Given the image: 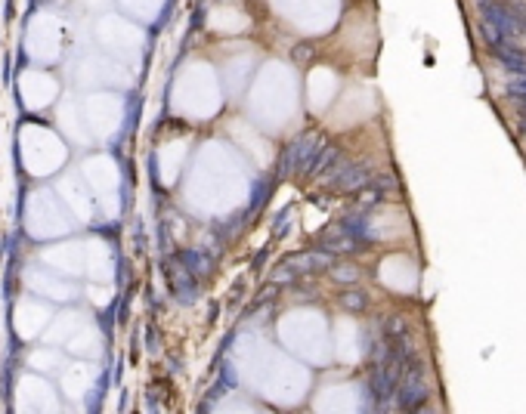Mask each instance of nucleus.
<instances>
[{
  "label": "nucleus",
  "mask_w": 526,
  "mask_h": 414,
  "mask_svg": "<svg viewBox=\"0 0 526 414\" xmlns=\"http://www.w3.org/2000/svg\"><path fill=\"white\" fill-rule=\"evenodd\" d=\"M425 399H427V371H425V362L415 355L406 365V371H402L400 390H396V408L415 411L425 405Z\"/></svg>",
  "instance_id": "f257e3e1"
},
{
  "label": "nucleus",
  "mask_w": 526,
  "mask_h": 414,
  "mask_svg": "<svg viewBox=\"0 0 526 414\" xmlns=\"http://www.w3.org/2000/svg\"><path fill=\"white\" fill-rule=\"evenodd\" d=\"M319 149H322V139L313 136V133H304L298 136L285 152H282V176H304L313 170V161H316Z\"/></svg>",
  "instance_id": "f03ea898"
},
{
  "label": "nucleus",
  "mask_w": 526,
  "mask_h": 414,
  "mask_svg": "<svg viewBox=\"0 0 526 414\" xmlns=\"http://www.w3.org/2000/svg\"><path fill=\"white\" fill-rule=\"evenodd\" d=\"M371 183V170H369V164H362V161H338L335 167L325 174V186L329 189H335V192H353V195H359L365 186Z\"/></svg>",
  "instance_id": "7ed1b4c3"
},
{
  "label": "nucleus",
  "mask_w": 526,
  "mask_h": 414,
  "mask_svg": "<svg viewBox=\"0 0 526 414\" xmlns=\"http://www.w3.org/2000/svg\"><path fill=\"white\" fill-rule=\"evenodd\" d=\"M477 10H480V19L489 22L492 28H498L502 34H508V37L520 34V22H517L511 3H502V0H477Z\"/></svg>",
  "instance_id": "20e7f679"
},
{
  "label": "nucleus",
  "mask_w": 526,
  "mask_h": 414,
  "mask_svg": "<svg viewBox=\"0 0 526 414\" xmlns=\"http://www.w3.org/2000/svg\"><path fill=\"white\" fill-rule=\"evenodd\" d=\"M288 263L298 269V276H316V272H325L335 266L331 263V251H304L288 257Z\"/></svg>",
  "instance_id": "39448f33"
},
{
  "label": "nucleus",
  "mask_w": 526,
  "mask_h": 414,
  "mask_svg": "<svg viewBox=\"0 0 526 414\" xmlns=\"http://www.w3.org/2000/svg\"><path fill=\"white\" fill-rule=\"evenodd\" d=\"M356 245H359V241L353 238V235L344 232L341 222H338L329 235H322V247H325V251H331V253H353V251H356Z\"/></svg>",
  "instance_id": "423d86ee"
},
{
  "label": "nucleus",
  "mask_w": 526,
  "mask_h": 414,
  "mask_svg": "<svg viewBox=\"0 0 526 414\" xmlns=\"http://www.w3.org/2000/svg\"><path fill=\"white\" fill-rule=\"evenodd\" d=\"M341 155H344L341 145H322V149H319V155H316V161H313V170H310V174H313V176H325L338 161H341Z\"/></svg>",
  "instance_id": "0eeeda50"
},
{
  "label": "nucleus",
  "mask_w": 526,
  "mask_h": 414,
  "mask_svg": "<svg viewBox=\"0 0 526 414\" xmlns=\"http://www.w3.org/2000/svg\"><path fill=\"white\" fill-rule=\"evenodd\" d=\"M341 307L347 309V312H365V309H369V294H362V291H356V288L344 291V294H341Z\"/></svg>",
  "instance_id": "6e6552de"
},
{
  "label": "nucleus",
  "mask_w": 526,
  "mask_h": 414,
  "mask_svg": "<svg viewBox=\"0 0 526 414\" xmlns=\"http://www.w3.org/2000/svg\"><path fill=\"white\" fill-rule=\"evenodd\" d=\"M329 272H331V278L341 282V284H356L359 282V269L353 263H335Z\"/></svg>",
  "instance_id": "1a4fd4ad"
},
{
  "label": "nucleus",
  "mask_w": 526,
  "mask_h": 414,
  "mask_svg": "<svg viewBox=\"0 0 526 414\" xmlns=\"http://www.w3.org/2000/svg\"><path fill=\"white\" fill-rule=\"evenodd\" d=\"M341 229H344L347 235H353L356 241H362L365 235H369V229H365V216H359V214L344 216V220H341Z\"/></svg>",
  "instance_id": "9d476101"
},
{
  "label": "nucleus",
  "mask_w": 526,
  "mask_h": 414,
  "mask_svg": "<svg viewBox=\"0 0 526 414\" xmlns=\"http://www.w3.org/2000/svg\"><path fill=\"white\" fill-rule=\"evenodd\" d=\"M505 93H508V99H514L517 105L526 103V74H514V78L508 81V87H505Z\"/></svg>",
  "instance_id": "9b49d317"
},
{
  "label": "nucleus",
  "mask_w": 526,
  "mask_h": 414,
  "mask_svg": "<svg viewBox=\"0 0 526 414\" xmlns=\"http://www.w3.org/2000/svg\"><path fill=\"white\" fill-rule=\"evenodd\" d=\"M294 278H298V269H294L288 260H285L282 266H275V272H273V282H275V284H291Z\"/></svg>",
  "instance_id": "f8f14e48"
},
{
  "label": "nucleus",
  "mask_w": 526,
  "mask_h": 414,
  "mask_svg": "<svg viewBox=\"0 0 526 414\" xmlns=\"http://www.w3.org/2000/svg\"><path fill=\"white\" fill-rule=\"evenodd\" d=\"M381 198H384V192L378 186H371V183L362 189V192H359V205H362V207H375Z\"/></svg>",
  "instance_id": "ddd939ff"
},
{
  "label": "nucleus",
  "mask_w": 526,
  "mask_h": 414,
  "mask_svg": "<svg viewBox=\"0 0 526 414\" xmlns=\"http://www.w3.org/2000/svg\"><path fill=\"white\" fill-rule=\"evenodd\" d=\"M371 186H378L381 192H390V189H396V176L393 174H378V176H371Z\"/></svg>",
  "instance_id": "4468645a"
},
{
  "label": "nucleus",
  "mask_w": 526,
  "mask_h": 414,
  "mask_svg": "<svg viewBox=\"0 0 526 414\" xmlns=\"http://www.w3.org/2000/svg\"><path fill=\"white\" fill-rule=\"evenodd\" d=\"M273 297H279V284H275V282H273V284H266V288H263L260 294L254 297V307H263V303H269Z\"/></svg>",
  "instance_id": "2eb2a0df"
},
{
  "label": "nucleus",
  "mask_w": 526,
  "mask_h": 414,
  "mask_svg": "<svg viewBox=\"0 0 526 414\" xmlns=\"http://www.w3.org/2000/svg\"><path fill=\"white\" fill-rule=\"evenodd\" d=\"M291 59L294 62H310L313 59V47L310 43H298V47L291 50Z\"/></svg>",
  "instance_id": "dca6fc26"
},
{
  "label": "nucleus",
  "mask_w": 526,
  "mask_h": 414,
  "mask_svg": "<svg viewBox=\"0 0 526 414\" xmlns=\"http://www.w3.org/2000/svg\"><path fill=\"white\" fill-rule=\"evenodd\" d=\"M223 380H226V386H235V374H233V368H223Z\"/></svg>",
  "instance_id": "f3484780"
},
{
  "label": "nucleus",
  "mask_w": 526,
  "mask_h": 414,
  "mask_svg": "<svg viewBox=\"0 0 526 414\" xmlns=\"http://www.w3.org/2000/svg\"><path fill=\"white\" fill-rule=\"evenodd\" d=\"M520 130L526 133V112H520Z\"/></svg>",
  "instance_id": "a211bd4d"
},
{
  "label": "nucleus",
  "mask_w": 526,
  "mask_h": 414,
  "mask_svg": "<svg viewBox=\"0 0 526 414\" xmlns=\"http://www.w3.org/2000/svg\"><path fill=\"white\" fill-rule=\"evenodd\" d=\"M520 108H523V112H526V103H520Z\"/></svg>",
  "instance_id": "6ab92c4d"
}]
</instances>
